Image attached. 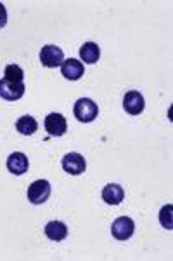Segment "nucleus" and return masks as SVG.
I'll list each match as a JSON object with an SVG mask.
<instances>
[{
  "label": "nucleus",
  "instance_id": "9",
  "mask_svg": "<svg viewBox=\"0 0 173 261\" xmlns=\"http://www.w3.org/2000/svg\"><path fill=\"white\" fill-rule=\"evenodd\" d=\"M61 73L62 77L67 79V81H78V79L83 77L85 73V68H83V63L75 60V58H70V60H64L61 65Z\"/></svg>",
  "mask_w": 173,
  "mask_h": 261
},
{
  "label": "nucleus",
  "instance_id": "6",
  "mask_svg": "<svg viewBox=\"0 0 173 261\" xmlns=\"http://www.w3.org/2000/svg\"><path fill=\"white\" fill-rule=\"evenodd\" d=\"M24 82H12L7 79L0 81V98L6 101H18L24 96Z\"/></svg>",
  "mask_w": 173,
  "mask_h": 261
},
{
  "label": "nucleus",
  "instance_id": "14",
  "mask_svg": "<svg viewBox=\"0 0 173 261\" xmlns=\"http://www.w3.org/2000/svg\"><path fill=\"white\" fill-rule=\"evenodd\" d=\"M16 129H18V133L23 134V136H31V134H35L37 129H39V122L33 119L31 115H23L16 122Z\"/></svg>",
  "mask_w": 173,
  "mask_h": 261
},
{
  "label": "nucleus",
  "instance_id": "17",
  "mask_svg": "<svg viewBox=\"0 0 173 261\" xmlns=\"http://www.w3.org/2000/svg\"><path fill=\"white\" fill-rule=\"evenodd\" d=\"M7 24V11H6V6L0 2V30Z\"/></svg>",
  "mask_w": 173,
  "mask_h": 261
},
{
  "label": "nucleus",
  "instance_id": "1",
  "mask_svg": "<svg viewBox=\"0 0 173 261\" xmlns=\"http://www.w3.org/2000/svg\"><path fill=\"white\" fill-rule=\"evenodd\" d=\"M73 113H75V117H77V120L83 122V124H88V122L97 119L99 108H97V103H94L90 98H80L77 103H75Z\"/></svg>",
  "mask_w": 173,
  "mask_h": 261
},
{
  "label": "nucleus",
  "instance_id": "13",
  "mask_svg": "<svg viewBox=\"0 0 173 261\" xmlns=\"http://www.w3.org/2000/svg\"><path fill=\"white\" fill-rule=\"evenodd\" d=\"M80 58H82L83 63L94 65V63L99 61V58H100V47L95 44V42H85V44L80 47Z\"/></svg>",
  "mask_w": 173,
  "mask_h": 261
},
{
  "label": "nucleus",
  "instance_id": "11",
  "mask_svg": "<svg viewBox=\"0 0 173 261\" xmlns=\"http://www.w3.org/2000/svg\"><path fill=\"white\" fill-rule=\"evenodd\" d=\"M125 199V190L116 183H109L102 188V200L109 205H118Z\"/></svg>",
  "mask_w": 173,
  "mask_h": 261
},
{
  "label": "nucleus",
  "instance_id": "12",
  "mask_svg": "<svg viewBox=\"0 0 173 261\" xmlns=\"http://www.w3.org/2000/svg\"><path fill=\"white\" fill-rule=\"evenodd\" d=\"M45 235L54 242H61L67 237V226L62 221H49L45 225Z\"/></svg>",
  "mask_w": 173,
  "mask_h": 261
},
{
  "label": "nucleus",
  "instance_id": "16",
  "mask_svg": "<svg viewBox=\"0 0 173 261\" xmlns=\"http://www.w3.org/2000/svg\"><path fill=\"white\" fill-rule=\"evenodd\" d=\"M171 204L164 205V207L161 209V213H159V221H161V225L164 226V228L171 230Z\"/></svg>",
  "mask_w": 173,
  "mask_h": 261
},
{
  "label": "nucleus",
  "instance_id": "15",
  "mask_svg": "<svg viewBox=\"0 0 173 261\" xmlns=\"http://www.w3.org/2000/svg\"><path fill=\"white\" fill-rule=\"evenodd\" d=\"M4 79L12 82H23L24 81V71L19 65H7L4 70Z\"/></svg>",
  "mask_w": 173,
  "mask_h": 261
},
{
  "label": "nucleus",
  "instance_id": "5",
  "mask_svg": "<svg viewBox=\"0 0 173 261\" xmlns=\"http://www.w3.org/2000/svg\"><path fill=\"white\" fill-rule=\"evenodd\" d=\"M62 169H64L67 174H73V176H78V174H83L87 169V162L83 159V155L77 153V151H71V153H66L62 157Z\"/></svg>",
  "mask_w": 173,
  "mask_h": 261
},
{
  "label": "nucleus",
  "instance_id": "7",
  "mask_svg": "<svg viewBox=\"0 0 173 261\" xmlns=\"http://www.w3.org/2000/svg\"><path fill=\"white\" fill-rule=\"evenodd\" d=\"M45 130L49 133V136H64L67 130V122L61 113H49L45 117Z\"/></svg>",
  "mask_w": 173,
  "mask_h": 261
},
{
  "label": "nucleus",
  "instance_id": "2",
  "mask_svg": "<svg viewBox=\"0 0 173 261\" xmlns=\"http://www.w3.org/2000/svg\"><path fill=\"white\" fill-rule=\"evenodd\" d=\"M64 61V53H62L61 47L57 45H44L40 50V63L45 66V68H57V66L62 65Z\"/></svg>",
  "mask_w": 173,
  "mask_h": 261
},
{
  "label": "nucleus",
  "instance_id": "8",
  "mask_svg": "<svg viewBox=\"0 0 173 261\" xmlns=\"http://www.w3.org/2000/svg\"><path fill=\"white\" fill-rule=\"evenodd\" d=\"M144 107H146L144 96H142L139 91H128L125 94L123 108L126 113H130V115H139V113L144 112Z\"/></svg>",
  "mask_w": 173,
  "mask_h": 261
},
{
  "label": "nucleus",
  "instance_id": "10",
  "mask_svg": "<svg viewBox=\"0 0 173 261\" xmlns=\"http://www.w3.org/2000/svg\"><path fill=\"white\" fill-rule=\"evenodd\" d=\"M28 167H29L28 157L23 151H14V153H11L9 159H7V169L16 176L24 174V172L28 171Z\"/></svg>",
  "mask_w": 173,
  "mask_h": 261
},
{
  "label": "nucleus",
  "instance_id": "4",
  "mask_svg": "<svg viewBox=\"0 0 173 261\" xmlns=\"http://www.w3.org/2000/svg\"><path fill=\"white\" fill-rule=\"evenodd\" d=\"M135 231V223L132 218L128 216H120L118 220H115L111 226V233L116 241H128Z\"/></svg>",
  "mask_w": 173,
  "mask_h": 261
},
{
  "label": "nucleus",
  "instance_id": "3",
  "mask_svg": "<svg viewBox=\"0 0 173 261\" xmlns=\"http://www.w3.org/2000/svg\"><path fill=\"white\" fill-rule=\"evenodd\" d=\"M50 197V183L47 179H37L28 187V200L35 205L47 202Z\"/></svg>",
  "mask_w": 173,
  "mask_h": 261
}]
</instances>
